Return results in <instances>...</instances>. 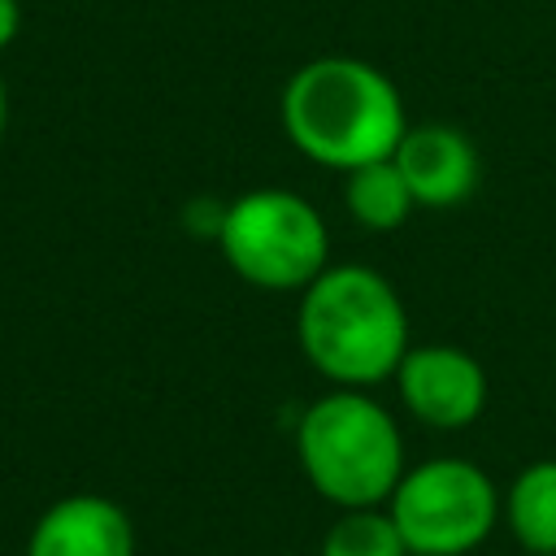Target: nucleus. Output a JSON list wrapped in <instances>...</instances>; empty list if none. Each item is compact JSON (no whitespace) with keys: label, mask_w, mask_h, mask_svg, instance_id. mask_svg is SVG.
<instances>
[{"label":"nucleus","mask_w":556,"mask_h":556,"mask_svg":"<svg viewBox=\"0 0 556 556\" xmlns=\"http://www.w3.org/2000/svg\"><path fill=\"white\" fill-rule=\"evenodd\" d=\"M26 556H135V526L109 495H61L30 526Z\"/></svg>","instance_id":"6e6552de"},{"label":"nucleus","mask_w":556,"mask_h":556,"mask_svg":"<svg viewBox=\"0 0 556 556\" xmlns=\"http://www.w3.org/2000/svg\"><path fill=\"white\" fill-rule=\"evenodd\" d=\"M282 135L321 169H361L395 156L408 117L400 87L369 61L326 52L304 61L278 100Z\"/></svg>","instance_id":"f257e3e1"},{"label":"nucleus","mask_w":556,"mask_h":556,"mask_svg":"<svg viewBox=\"0 0 556 556\" xmlns=\"http://www.w3.org/2000/svg\"><path fill=\"white\" fill-rule=\"evenodd\" d=\"M504 521L530 556H556V460H530L508 482Z\"/></svg>","instance_id":"1a4fd4ad"},{"label":"nucleus","mask_w":556,"mask_h":556,"mask_svg":"<svg viewBox=\"0 0 556 556\" xmlns=\"http://www.w3.org/2000/svg\"><path fill=\"white\" fill-rule=\"evenodd\" d=\"M4 122H9V91H4V78H0V139H4Z\"/></svg>","instance_id":"ddd939ff"},{"label":"nucleus","mask_w":556,"mask_h":556,"mask_svg":"<svg viewBox=\"0 0 556 556\" xmlns=\"http://www.w3.org/2000/svg\"><path fill=\"white\" fill-rule=\"evenodd\" d=\"M395 382L404 408L434 430L473 426L486 408V369L478 365L473 352L452 343L408 348L395 369Z\"/></svg>","instance_id":"423d86ee"},{"label":"nucleus","mask_w":556,"mask_h":556,"mask_svg":"<svg viewBox=\"0 0 556 556\" xmlns=\"http://www.w3.org/2000/svg\"><path fill=\"white\" fill-rule=\"evenodd\" d=\"M321 556H413L387 504L343 508L321 534Z\"/></svg>","instance_id":"9b49d317"},{"label":"nucleus","mask_w":556,"mask_h":556,"mask_svg":"<svg viewBox=\"0 0 556 556\" xmlns=\"http://www.w3.org/2000/svg\"><path fill=\"white\" fill-rule=\"evenodd\" d=\"M395 165L417 208H456L478 191V178H482L473 139L447 122L408 126L395 148Z\"/></svg>","instance_id":"0eeeda50"},{"label":"nucleus","mask_w":556,"mask_h":556,"mask_svg":"<svg viewBox=\"0 0 556 556\" xmlns=\"http://www.w3.org/2000/svg\"><path fill=\"white\" fill-rule=\"evenodd\" d=\"M387 513L395 517L408 552L469 556L482 547L504 513L491 473L465 456H430L395 482Z\"/></svg>","instance_id":"39448f33"},{"label":"nucleus","mask_w":556,"mask_h":556,"mask_svg":"<svg viewBox=\"0 0 556 556\" xmlns=\"http://www.w3.org/2000/svg\"><path fill=\"white\" fill-rule=\"evenodd\" d=\"M213 235L226 265L265 291H304L330 265V230L321 213L287 187L243 191L217 213Z\"/></svg>","instance_id":"20e7f679"},{"label":"nucleus","mask_w":556,"mask_h":556,"mask_svg":"<svg viewBox=\"0 0 556 556\" xmlns=\"http://www.w3.org/2000/svg\"><path fill=\"white\" fill-rule=\"evenodd\" d=\"M413 556H421V552H413Z\"/></svg>","instance_id":"4468645a"},{"label":"nucleus","mask_w":556,"mask_h":556,"mask_svg":"<svg viewBox=\"0 0 556 556\" xmlns=\"http://www.w3.org/2000/svg\"><path fill=\"white\" fill-rule=\"evenodd\" d=\"M295 334L321 378L365 391L395 378L408 352V308L378 269L326 265L300 291Z\"/></svg>","instance_id":"f03ea898"},{"label":"nucleus","mask_w":556,"mask_h":556,"mask_svg":"<svg viewBox=\"0 0 556 556\" xmlns=\"http://www.w3.org/2000/svg\"><path fill=\"white\" fill-rule=\"evenodd\" d=\"M17 30H22V4L17 0H0V52L17 39Z\"/></svg>","instance_id":"f8f14e48"},{"label":"nucleus","mask_w":556,"mask_h":556,"mask_svg":"<svg viewBox=\"0 0 556 556\" xmlns=\"http://www.w3.org/2000/svg\"><path fill=\"white\" fill-rule=\"evenodd\" d=\"M343 204H348V217L374 235H387V230H400L408 222V213L417 208L395 156L387 161H374V165H361V169H348V182H343Z\"/></svg>","instance_id":"9d476101"},{"label":"nucleus","mask_w":556,"mask_h":556,"mask_svg":"<svg viewBox=\"0 0 556 556\" xmlns=\"http://www.w3.org/2000/svg\"><path fill=\"white\" fill-rule=\"evenodd\" d=\"M295 456L308 486L339 508L387 504L404 478V439L387 404L361 387H334L313 400L295 426Z\"/></svg>","instance_id":"7ed1b4c3"}]
</instances>
